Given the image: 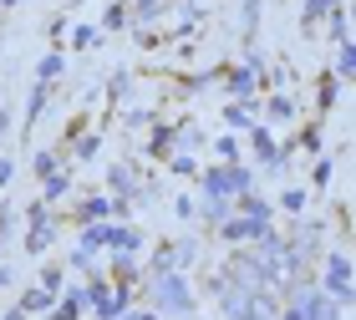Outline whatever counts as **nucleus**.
I'll list each match as a JSON object with an SVG mask.
<instances>
[{"mask_svg": "<svg viewBox=\"0 0 356 320\" xmlns=\"http://www.w3.org/2000/svg\"><path fill=\"white\" fill-rule=\"evenodd\" d=\"M321 290H326V295L336 300V305H346V300H351V260H346V254H331V260H326Z\"/></svg>", "mask_w": 356, "mask_h": 320, "instance_id": "20e7f679", "label": "nucleus"}, {"mask_svg": "<svg viewBox=\"0 0 356 320\" xmlns=\"http://www.w3.org/2000/svg\"><path fill=\"white\" fill-rule=\"evenodd\" d=\"M56 320H76V315H87V290L76 285V290H67V300H56Z\"/></svg>", "mask_w": 356, "mask_h": 320, "instance_id": "1a4fd4ad", "label": "nucleus"}, {"mask_svg": "<svg viewBox=\"0 0 356 320\" xmlns=\"http://www.w3.org/2000/svg\"><path fill=\"white\" fill-rule=\"evenodd\" d=\"M224 229V239H234V244H245V239H265L270 234V224H260V219H239V214H229L219 224Z\"/></svg>", "mask_w": 356, "mask_h": 320, "instance_id": "423d86ee", "label": "nucleus"}, {"mask_svg": "<svg viewBox=\"0 0 356 320\" xmlns=\"http://www.w3.org/2000/svg\"><path fill=\"white\" fill-rule=\"evenodd\" d=\"M254 21H260V0H245V31H254Z\"/></svg>", "mask_w": 356, "mask_h": 320, "instance_id": "2f4dec72", "label": "nucleus"}, {"mask_svg": "<svg viewBox=\"0 0 356 320\" xmlns=\"http://www.w3.org/2000/svg\"><path fill=\"white\" fill-rule=\"evenodd\" d=\"M112 194H118V199H127V194H133V173H127V168H112Z\"/></svg>", "mask_w": 356, "mask_h": 320, "instance_id": "a211bd4d", "label": "nucleus"}, {"mask_svg": "<svg viewBox=\"0 0 356 320\" xmlns=\"http://www.w3.org/2000/svg\"><path fill=\"white\" fill-rule=\"evenodd\" d=\"M331 6H336V0H311V6H305V26H316V21H321V15H326Z\"/></svg>", "mask_w": 356, "mask_h": 320, "instance_id": "393cba45", "label": "nucleus"}, {"mask_svg": "<svg viewBox=\"0 0 356 320\" xmlns=\"http://www.w3.org/2000/svg\"><path fill=\"white\" fill-rule=\"evenodd\" d=\"M336 71H341V76H351V71H356V51H351V41L341 46V56H336Z\"/></svg>", "mask_w": 356, "mask_h": 320, "instance_id": "b1692460", "label": "nucleus"}, {"mask_svg": "<svg viewBox=\"0 0 356 320\" xmlns=\"http://www.w3.org/2000/svg\"><path fill=\"white\" fill-rule=\"evenodd\" d=\"M51 244V214H46V203H31V229H26V249L41 254Z\"/></svg>", "mask_w": 356, "mask_h": 320, "instance_id": "39448f33", "label": "nucleus"}, {"mask_svg": "<svg viewBox=\"0 0 356 320\" xmlns=\"http://www.w3.org/2000/svg\"><path fill=\"white\" fill-rule=\"evenodd\" d=\"M0 142H6V112H0Z\"/></svg>", "mask_w": 356, "mask_h": 320, "instance_id": "e433bc0d", "label": "nucleus"}, {"mask_svg": "<svg viewBox=\"0 0 356 320\" xmlns=\"http://www.w3.org/2000/svg\"><path fill=\"white\" fill-rule=\"evenodd\" d=\"M36 173H41V178H51V173H56V158H51V153H36Z\"/></svg>", "mask_w": 356, "mask_h": 320, "instance_id": "bb28decb", "label": "nucleus"}, {"mask_svg": "<svg viewBox=\"0 0 356 320\" xmlns=\"http://www.w3.org/2000/svg\"><path fill=\"white\" fill-rule=\"evenodd\" d=\"M92 249H107V224H87V234H82V254Z\"/></svg>", "mask_w": 356, "mask_h": 320, "instance_id": "dca6fc26", "label": "nucleus"}, {"mask_svg": "<svg viewBox=\"0 0 356 320\" xmlns=\"http://www.w3.org/2000/svg\"><path fill=\"white\" fill-rule=\"evenodd\" d=\"M72 41H76V46H92V41H97V31H92V26H76V36H72Z\"/></svg>", "mask_w": 356, "mask_h": 320, "instance_id": "72a5a7b5", "label": "nucleus"}, {"mask_svg": "<svg viewBox=\"0 0 356 320\" xmlns=\"http://www.w3.org/2000/svg\"><path fill=\"white\" fill-rule=\"evenodd\" d=\"M250 183H254V173L245 163L214 168V173H204V199H239V194H250Z\"/></svg>", "mask_w": 356, "mask_h": 320, "instance_id": "f03ea898", "label": "nucleus"}, {"mask_svg": "<svg viewBox=\"0 0 356 320\" xmlns=\"http://www.w3.org/2000/svg\"><path fill=\"white\" fill-rule=\"evenodd\" d=\"M87 310H97L102 320H122L127 315V290H122V285L112 290V285L97 280V285H87Z\"/></svg>", "mask_w": 356, "mask_h": 320, "instance_id": "7ed1b4c3", "label": "nucleus"}, {"mask_svg": "<svg viewBox=\"0 0 356 320\" xmlns=\"http://www.w3.org/2000/svg\"><path fill=\"white\" fill-rule=\"evenodd\" d=\"M0 6H15V0H0Z\"/></svg>", "mask_w": 356, "mask_h": 320, "instance_id": "4c0bfd02", "label": "nucleus"}, {"mask_svg": "<svg viewBox=\"0 0 356 320\" xmlns=\"http://www.w3.org/2000/svg\"><path fill=\"white\" fill-rule=\"evenodd\" d=\"M153 6H158V0H138V15H143V21L153 15Z\"/></svg>", "mask_w": 356, "mask_h": 320, "instance_id": "c9c22d12", "label": "nucleus"}, {"mask_svg": "<svg viewBox=\"0 0 356 320\" xmlns=\"http://www.w3.org/2000/svg\"><path fill=\"white\" fill-rule=\"evenodd\" d=\"M224 117H229V127H254V122H250V107H239V102H229Z\"/></svg>", "mask_w": 356, "mask_h": 320, "instance_id": "5701e85b", "label": "nucleus"}, {"mask_svg": "<svg viewBox=\"0 0 356 320\" xmlns=\"http://www.w3.org/2000/svg\"><path fill=\"white\" fill-rule=\"evenodd\" d=\"M229 92H234L239 102H250L254 97V67H234L229 71Z\"/></svg>", "mask_w": 356, "mask_h": 320, "instance_id": "9b49d317", "label": "nucleus"}, {"mask_svg": "<svg viewBox=\"0 0 356 320\" xmlns=\"http://www.w3.org/2000/svg\"><path fill=\"white\" fill-rule=\"evenodd\" d=\"M153 300L163 315H188L193 310V295H188V280L178 275V269H168V275H153Z\"/></svg>", "mask_w": 356, "mask_h": 320, "instance_id": "f257e3e1", "label": "nucleus"}, {"mask_svg": "<svg viewBox=\"0 0 356 320\" xmlns=\"http://www.w3.org/2000/svg\"><path fill=\"white\" fill-rule=\"evenodd\" d=\"M67 188H72V178H67V173H51V178H46V199H61Z\"/></svg>", "mask_w": 356, "mask_h": 320, "instance_id": "412c9836", "label": "nucleus"}, {"mask_svg": "<svg viewBox=\"0 0 356 320\" xmlns=\"http://www.w3.org/2000/svg\"><path fill=\"white\" fill-rule=\"evenodd\" d=\"M234 214H239V219H260V224H270V203L254 199V194H239V199H234Z\"/></svg>", "mask_w": 356, "mask_h": 320, "instance_id": "9d476101", "label": "nucleus"}, {"mask_svg": "<svg viewBox=\"0 0 356 320\" xmlns=\"http://www.w3.org/2000/svg\"><path fill=\"white\" fill-rule=\"evenodd\" d=\"M311 183H316V188H326V183H331V163H326V158H321V163H316V173H311Z\"/></svg>", "mask_w": 356, "mask_h": 320, "instance_id": "cd10ccee", "label": "nucleus"}, {"mask_svg": "<svg viewBox=\"0 0 356 320\" xmlns=\"http://www.w3.org/2000/svg\"><path fill=\"white\" fill-rule=\"evenodd\" d=\"M46 92H51V87H46V82H36V92H31V102H26V122H36L41 112H46Z\"/></svg>", "mask_w": 356, "mask_h": 320, "instance_id": "f3484780", "label": "nucleus"}, {"mask_svg": "<svg viewBox=\"0 0 356 320\" xmlns=\"http://www.w3.org/2000/svg\"><path fill=\"white\" fill-rule=\"evenodd\" d=\"M133 275H138V264H133V254H112V280H118V285H122V290H127V285H133Z\"/></svg>", "mask_w": 356, "mask_h": 320, "instance_id": "4468645a", "label": "nucleus"}, {"mask_svg": "<svg viewBox=\"0 0 356 320\" xmlns=\"http://www.w3.org/2000/svg\"><path fill=\"white\" fill-rule=\"evenodd\" d=\"M138 244H143V234L133 224H107V249L112 254H138Z\"/></svg>", "mask_w": 356, "mask_h": 320, "instance_id": "0eeeda50", "label": "nucleus"}, {"mask_svg": "<svg viewBox=\"0 0 356 320\" xmlns=\"http://www.w3.org/2000/svg\"><path fill=\"white\" fill-rule=\"evenodd\" d=\"M219 158H229V163H234V158H239V142H234V137H219Z\"/></svg>", "mask_w": 356, "mask_h": 320, "instance_id": "473e14b6", "label": "nucleus"}, {"mask_svg": "<svg viewBox=\"0 0 356 320\" xmlns=\"http://www.w3.org/2000/svg\"><path fill=\"white\" fill-rule=\"evenodd\" d=\"M280 203H285V209H290V214H300V209H305V194H300V188H290V194H285Z\"/></svg>", "mask_w": 356, "mask_h": 320, "instance_id": "c85d7f7f", "label": "nucleus"}, {"mask_svg": "<svg viewBox=\"0 0 356 320\" xmlns=\"http://www.w3.org/2000/svg\"><path fill=\"white\" fill-rule=\"evenodd\" d=\"M56 76H61V56L51 51V56H46V61H41V82H46V87H51V82H56Z\"/></svg>", "mask_w": 356, "mask_h": 320, "instance_id": "4be33fe9", "label": "nucleus"}, {"mask_svg": "<svg viewBox=\"0 0 356 320\" xmlns=\"http://www.w3.org/2000/svg\"><path fill=\"white\" fill-rule=\"evenodd\" d=\"M148 153H153V158H168V153H173V127H158V133L148 137Z\"/></svg>", "mask_w": 356, "mask_h": 320, "instance_id": "2eb2a0df", "label": "nucleus"}, {"mask_svg": "<svg viewBox=\"0 0 356 320\" xmlns=\"http://www.w3.org/2000/svg\"><path fill=\"white\" fill-rule=\"evenodd\" d=\"M10 173H15V163H10V158H0V183H10Z\"/></svg>", "mask_w": 356, "mask_h": 320, "instance_id": "f704fd0d", "label": "nucleus"}, {"mask_svg": "<svg viewBox=\"0 0 356 320\" xmlns=\"http://www.w3.org/2000/svg\"><path fill=\"white\" fill-rule=\"evenodd\" d=\"M51 305H56V300H51V290H26L15 310H21V315H41V310H51Z\"/></svg>", "mask_w": 356, "mask_h": 320, "instance_id": "f8f14e48", "label": "nucleus"}, {"mask_svg": "<svg viewBox=\"0 0 356 320\" xmlns=\"http://www.w3.org/2000/svg\"><path fill=\"white\" fill-rule=\"evenodd\" d=\"M270 117H296V107H290V97H270Z\"/></svg>", "mask_w": 356, "mask_h": 320, "instance_id": "a878e982", "label": "nucleus"}, {"mask_svg": "<svg viewBox=\"0 0 356 320\" xmlns=\"http://www.w3.org/2000/svg\"><path fill=\"white\" fill-rule=\"evenodd\" d=\"M204 219L209 224H224V219H229V199H209L204 203Z\"/></svg>", "mask_w": 356, "mask_h": 320, "instance_id": "6ab92c4d", "label": "nucleus"}, {"mask_svg": "<svg viewBox=\"0 0 356 320\" xmlns=\"http://www.w3.org/2000/svg\"><path fill=\"white\" fill-rule=\"evenodd\" d=\"M107 214H112V199H87L82 209H76V219H82V224H102Z\"/></svg>", "mask_w": 356, "mask_h": 320, "instance_id": "ddd939ff", "label": "nucleus"}, {"mask_svg": "<svg viewBox=\"0 0 356 320\" xmlns=\"http://www.w3.org/2000/svg\"><path fill=\"white\" fill-rule=\"evenodd\" d=\"M250 137H254V153H260V163H265V168H280V158H285V153L275 148V137L265 133V127H250Z\"/></svg>", "mask_w": 356, "mask_h": 320, "instance_id": "6e6552de", "label": "nucleus"}, {"mask_svg": "<svg viewBox=\"0 0 356 320\" xmlns=\"http://www.w3.org/2000/svg\"><path fill=\"white\" fill-rule=\"evenodd\" d=\"M102 26H107V31H122V26H127V6H107Z\"/></svg>", "mask_w": 356, "mask_h": 320, "instance_id": "aec40b11", "label": "nucleus"}, {"mask_svg": "<svg viewBox=\"0 0 356 320\" xmlns=\"http://www.w3.org/2000/svg\"><path fill=\"white\" fill-rule=\"evenodd\" d=\"M316 102H321V112H326V107L336 102V82H321V92H316Z\"/></svg>", "mask_w": 356, "mask_h": 320, "instance_id": "c756f323", "label": "nucleus"}, {"mask_svg": "<svg viewBox=\"0 0 356 320\" xmlns=\"http://www.w3.org/2000/svg\"><path fill=\"white\" fill-rule=\"evenodd\" d=\"M41 290H51V295L61 290V269H46V275H41Z\"/></svg>", "mask_w": 356, "mask_h": 320, "instance_id": "7c9ffc66", "label": "nucleus"}]
</instances>
